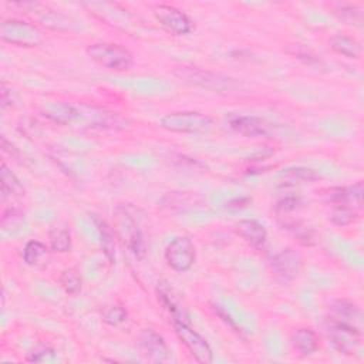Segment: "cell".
<instances>
[{
	"instance_id": "obj_7",
	"label": "cell",
	"mask_w": 364,
	"mask_h": 364,
	"mask_svg": "<svg viewBox=\"0 0 364 364\" xmlns=\"http://www.w3.org/2000/svg\"><path fill=\"white\" fill-rule=\"evenodd\" d=\"M326 330L333 347L341 354H353L361 341V328L328 318Z\"/></svg>"
},
{
	"instance_id": "obj_10",
	"label": "cell",
	"mask_w": 364,
	"mask_h": 364,
	"mask_svg": "<svg viewBox=\"0 0 364 364\" xmlns=\"http://www.w3.org/2000/svg\"><path fill=\"white\" fill-rule=\"evenodd\" d=\"M156 21L171 34L183 36L192 31V21L179 9L169 4H159L154 9Z\"/></svg>"
},
{
	"instance_id": "obj_24",
	"label": "cell",
	"mask_w": 364,
	"mask_h": 364,
	"mask_svg": "<svg viewBox=\"0 0 364 364\" xmlns=\"http://www.w3.org/2000/svg\"><path fill=\"white\" fill-rule=\"evenodd\" d=\"M51 249L58 253L70 252L71 249V235L64 226H54L48 233Z\"/></svg>"
},
{
	"instance_id": "obj_30",
	"label": "cell",
	"mask_w": 364,
	"mask_h": 364,
	"mask_svg": "<svg viewBox=\"0 0 364 364\" xmlns=\"http://www.w3.org/2000/svg\"><path fill=\"white\" fill-rule=\"evenodd\" d=\"M55 357L54 354V350L48 348V347H37L34 348L31 353L27 354L26 360L30 361V363H41V361H48V360H53Z\"/></svg>"
},
{
	"instance_id": "obj_14",
	"label": "cell",
	"mask_w": 364,
	"mask_h": 364,
	"mask_svg": "<svg viewBox=\"0 0 364 364\" xmlns=\"http://www.w3.org/2000/svg\"><path fill=\"white\" fill-rule=\"evenodd\" d=\"M236 233L243 237L253 249L264 250L267 245V232L264 226L255 219L239 220L235 226Z\"/></svg>"
},
{
	"instance_id": "obj_27",
	"label": "cell",
	"mask_w": 364,
	"mask_h": 364,
	"mask_svg": "<svg viewBox=\"0 0 364 364\" xmlns=\"http://www.w3.org/2000/svg\"><path fill=\"white\" fill-rule=\"evenodd\" d=\"M24 226V215L17 209H9L1 216V230L4 233H16Z\"/></svg>"
},
{
	"instance_id": "obj_21",
	"label": "cell",
	"mask_w": 364,
	"mask_h": 364,
	"mask_svg": "<svg viewBox=\"0 0 364 364\" xmlns=\"http://www.w3.org/2000/svg\"><path fill=\"white\" fill-rule=\"evenodd\" d=\"M330 47L337 53L348 58H358L361 54V47L358 41L350 36L336 34L330 38Z\"/></svg>"
},
{
	"instance_id": "obj_3",
	"label": "cell",
	"mask_w": 364,
	"mask_h": 364,
	"mask_svg": "<svg viewBox=\"0 0 364 364\" xmlns=\"http://www.w3.org/2000/svg\"><path fill=\"white\" fill-rule=\"evenodd\" d=\"M159 124L164 129L169 132L195 134L209 129L212 125V119L209 115L198 111H179L164 115Z\"/></svg>"
},
{
	"instance_id": "obj_2",
	"label": "cell",
	"mask_w": 364,
	"mask_h": 364,
	"mask_svg": "<svg viewBox=\"0 0 364 364\" xmlns=\"http://www.w3.org/2000/svg\"><path fill=\"white\" fill-rule=\"evenodd\" d=\"M85 53L94 63L112 71H127L134 64L132 53L117 43L90 44Z\"/></svg>"
},
{
	"instance_id": "obj_29",
	"label": "cell",
	"mask_w": 364,
	"mask_h": 364,
	"mask_svg": "<svg viewBox=\"0 0 364 364\" xmlns=\"http://www.w3.org/2000/svg\"><path fill=\"white\" fill-rule=\"evenodd\" d=\"M102 320L109 326H118L127 320V311L121 306H109L104 309Z\"/></svg>"
},
{
	"instance_id": "obj_1",
	"label": "cell",
	"mask_w": 364,
	"mask_h": 364,
	"mask_svg": "<svg viewBox=\"0 0 364 364\" xmlns=\"http://www.w3.org/2000/svg\"><path fill=\"white\" fill-rule=\"evenodd\" d=\"M173 74L183 82L195 87H200L219 94L236 92L240 88V82L235 78L216 74L198 67H178L173 70Z\"/></svg>"
},
{
	"instance_id": "obj_19",
	"label": "cell",
	"mask_w": 364,
	"mask_h": 364,
	"mask_svg": "<svg viewBox=\"0 0 364 364\" xmlns=\"http://www.w3.org/2000/svg\"><path fill=\"white\" fill-rule=\"evenodd\" d=\"M0 192H1V200H6L9 196L11 198V196L24 195L23 185L6 164H1V169H0Z\"/></svg>"
},
{
	"instance_id": "obj_11",
	"label": "cell",
	"mask_w": 364,
	"mask_h": 364,
	"mask_svg": "<svg viewBox=\"0 0 364 364\" xmlns=\"http://www.w3.org/2000/svg\"><path fill=\"white\" fill-rule=\"evenodd\" d=\"M138 346L142 354L151 361L162 363L169 358V348L165 340L162 338V336L151 328H145L141 331L138 337Z\"/></svg>"
},
{
	"instance_id": "obj_13",
	"label": "cell",
	"mask_w": 364,
	"mask_h": 364,
	"mask_svg": "<svg viewBox=\"0 0 364 364\" xmlns=\"http://www.w3.org/2000/svg\"><path fill=\"white\" fill-rule=\"evenodd\" d=\"M363 182L358 181L350 186H337L328 189L327 200L331 205H343L360 210L363 206Z\"/></svg>"
},
{
	"instance_id": "obj_28",
	"label": "cell",
	"mask_w": 364,
	"mask_h": 364,
	"mask_svg": "<svg viewBox=\"0 0 364 364\" xmlns=\"http://www.w3.org/2000/svg\"><path fill=\"white\" fill-rule=\"evenodd\" d=\"M336 14L351 26H361L363 23V11L355 4H337Z\"/></svg>"
},
{
	"instance_id": "obj_6",
	"label": "cell",
	"mask_w": 364,
	"mask_h": 364,
	"mask_svg": "<svg viewBox=\"0 0 364 364\" xmlns=\"http://www.w3.org/2000/svg\"><path fill=\"white\" fill-rule=\"evenodd\" d=\"M173 330L178 336V338L182 341V344L188 348L191 355L202 364H209L213 361V353L209 346V343L196 333L189 323L185 321H172Z\"/></svg>"
},
{
	"instance_id": "obj_25",
	"label": "cell",
	"mask_w": 364,
	"mask_h": 364,
	"mask_svg": "<svg viewBox=\"0 0 364 364\" xmlns=\"http://www.w3.org/2000/svg\"><path fill=\"white\" fill-rule=\"evenodd\" d=\"M81 276L75 267H68L60 274V284L67 294L75 296L81 291Z\"/></svg>"
},
{
	"instance_id": "obj_5",
	"label": "cell",
	"mask_w": 364,
	"mask_h": 364,
	"mask_svg": "<svg viewBox=\"0 0 364 364\" xmlns=\"http://www.w3.org/2000/svg\"><path fill=\"white\" fill-rule=\"evenodd\" d=\"M114 229L121 237V240L128 246V249L136 256V257H144V240H142V233L141 229L138 228L136 222L134 218L129 215V212L118 205L114 209Z\"/></svg>"
},
{
	"instance_id": "obj_17",
	"label": "cell",
	"mask_w": 364,
	"mask_h": 364,
	"mask_svg": "<svg viewBox=\"0 0 364 364\" xmlns=\"http://www.w3.org/2000/svg\"><path fill=\"white\" fill-rule=\"evenodd\" d=\"M23 260L31 267H44L50 260V250L44 243L38 240H30L24 246Z\"/></svg>"
},
{
	"instance_id": "obj_23",
	"label": "cell",
	"mask_w": 364,
	"mask_h": 364,
	"mask_svg": "<svg viewBox=\"0 0 364 364\" xmlns=\"http://www.w3.org/2000/svg\"><path fill=\"white\" fill-rule=\"evenodd\" d=\"M95 225L101 237V247L104 255L111 260V263L115 262V240H114V232L108 226V223L100 218H95Z\"/></svg>"
},
{
	"instance_id": "obj_15",
	"label": "cell",
	"mask_w": 364,
	"mask_h": 364,
	"mask_svg": "<svg viewBox=\"0 0 364 364\" xmlns=\"http://www.w3.org/2000/svg\"><path fill=\"white\" fill-rule=\"evenodd\" d=\"M328 310H330V318L361 328L360 327L361 310L355 303L344 299H337L328 304Z\"/></svg>"
},
{
	"instance_id": "obj_8",
	"label": "cell",
	"mask_w": 364,
	"mask_h": 364,
	"mask_svg": "<svg viewBox=\"0 0 364 364\" xmlns=\"http://www.w3.org/2000/svg\"><path fill=\"white\" fill-rule=\"evenodd\" d=\"M165 260L175 272H188L196 260V249L188 236L175 237L165 249Z\"/></svg>"
},
{
	"instance_id": "obj_9",
	"label": "cell",
	"mask_w": 364,
	"mask_h": 364,
	"mask_svg": "<svg viewBox=\"0 0 364 364\" xmlns=\"http://www.w3.org/2000/svg\"><path fill=\"white\" fill-rule=\"evenodd\" d=\"M270 266L274 276L280 282L289 283L300 274L303 267V256L299 250L293 247H286L272 257Z\"/></svg>"
},
{
	"instance_id": "obj_20",
	"label": "cell",
	"mask_w": 364,
	"mask_h": 364,
	"mask_svg": "<svg viewBox=\"0 0 364 364\" xmlns=\"http://www.w3.org/2000/svg\"><path fill=\"white\" fill-rule=\"evenodd\" d=\"M293 344L301 355H310L318 348V337L311 328H297L293 334Z\"/></svg>"
},
{
	"instance_id": "obj_18",
	"label": "cell",
	"mask_w": 364,
	"mask_h": 364,
	"mask_svg": "<svg viewBox=\"0 0 364 364\" xmlns=\"http://www.w3.org/2000/svg\"><path fill=\"white\" fill-rule=\"evenodd\" d=\"M321 175L307 166H291L287 169H283L279 173V179L284 185H294V183H301V182H314L318 181Z\"/></svg>"
},
{
	"instance_id": "obj_16",
	"label": "cell",
	"mask_w": 364,
	"mask_h": 364,
	"mask_svg": "<svg viewBox=\"0 0 364 364\" xmlns=\"http://www.w3.org/2000/svg\"><path fill=\"white\" fill-rule=\"evenodd\" d=\"M41 111L46 118L51 119L53 122L61 124V125L70 124L80 115L78 109L74 105H71L68 102H63V101L47 102Z\"/></svg>"
},
{
	"instance_id": "obj_4",
	"label": "cell",
	"mask_w": 364,
	"mask_h": 364,
	"mask_svg": "<svg viewBox=\"0 0 364 364\" xmlns=\"http://www.w3.org/2000/svg\"><path fill=\"white\" fill-rule=\"evenodd\" d=\"M0 38L18 47H37L43 43L40 28L23 20H6L0 26Z\"/></svg>"
},
{
	"instance_id": "obj_26",
	"label": "cell",
	"mask_w": 364,
	"mask_h": 364,
	"mask_svg": "<svg viewBox=\"0 0 364 364\" xmlns=\"http://www.w3.org/2000/svg\"><path fill=\"white\" fill-rule=\"evenodd\" d=\"M358 216V210L343 206V205H331V212H330V222L337 225V226H347L355 220Z\"/></svg>"
},
{
	"instance_id": "obj_22",
	"label": "cell",
	"mask_w": 364,
	"mask_h": 364,
	"mask_svg": "<svg viewBox=\"0 0 364 364\" xmlns=\"http://www.w3.org/2000/svg\"><path fill=\"white\" fill-rule=\"evenodd\" d=\"M159 299L165 309L169 311V316L172 317V321H185L189 323L188 314L183 309V306L179 303L178 297L172 294V289H161L159 290Z\"/></svg>"
},
{
	"instance_id": "obj_12",
	"label": "cell",
	"mask_w": 364,
	"mask_h": 364,
	"mask_svg": "<svg viewBox=\"0 0 364 364\" xmlns=\"http://www.w3.org/2000/svg\"><path fill=\"white\" fill-rule=\"evenodd\" d=\"M229 127L235 132L247 138L267 136L272 132L270 124L263 118H259L255 115H236L230 118Z\"/></svg>"
}]
</instances>
